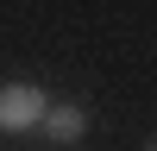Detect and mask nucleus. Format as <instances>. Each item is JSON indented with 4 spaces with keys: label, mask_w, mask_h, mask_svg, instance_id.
Segmentation results:
<instances>
[{
    "label": "nucleus",
    "mask_w": 157,
    "mask_h": 151,
    "mask_svg": "<svg viewBox=\"0 0 157 151\" xmlns=\"http://www.w3.org/2000/svg\"><path fill=\"white\" fill-rule=\"evenodd\" d=\"M44 113H50L44 88H32V82H6L0 88V132H25V126H38Z\"/></svg>",
    "instance_id": "nucleus-1"
},
{
    "label": "nucleus",
    "mask_w": 157,
    "mask_h": 151,
    "mask_svg": "<svg viewBox=\"0 0 157 151\" xmlns=\"http://www.w3.org/2000/svg\"><path fill=\"white\" fill-rule=\"evenodd\" d=\"M44 126L69 145V138H82V126H88V120H82V107H50V113H44Z\"/></svg>",
    "instance_id": "nucleus-2"
},
{
    "label": "nucleus",
    "mask_w": 157,
    "mask_h": 151,
    "mask_svg": "<svg viewBox=\"0 0 157 151\" xmlns=\"http://www.w3.org/2000/svg\"><path fill=\"white\" fill-rule=\"evenodd\" d=\"M151 151H157V145H151Z\"/></svg>",
    "instance_id": "nucleus-3"
}]
</instances>
